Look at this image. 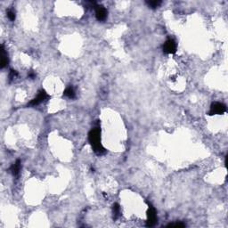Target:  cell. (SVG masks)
I'll list each match as a JSON object with an SVG mask.
<instances>
[{"label":"cell","instance_id":"9","mask_svg":"<svg viewBox=\"0 0 228 228\" xmlns=\"http://www.w3.org/2000/svg\"><path fill=\"white\" fill-rule=\"evenodd\" d=\"M63 94H64L66 97H68V98H70V99H72V98L75 97V91H74V89H73L71 86H69V87H67V88L65 89Z\"/></svg>","mask_w":228,"mask_h":228},{"label":"cell","instance_id":"8","mask_svg":"<svg viewBox=\"0 0 228 228\" xmlns=\"http://www.w3.org/2000/svg\"><path fill=\"white\" fill-rule=\"evenodd\" d=\"M20 169H21V162H20V160H17L11 167V171H12L14 176H18L19 172H20Z\"/></svg>","mask_w":228,"mask_h":228},{"label":"cell","instance_id":"12","mask_svg":"<svg viewBox=\"0 0 228 228\" xmlns=\"http://www.w3.org/2000/svg\"><path fill=\"white\" fill-rule=\"evenodd\" d=\"M7 17L10 21H15V14L13 10H9L7 12Z\"/></svg>","mask_w":228,"mask_h":228},{"label":"cell","instance_id":"5","mask_svg":"<svg viewBox=\"0 0 228 228\" xmlns=\"http://www.w3.org/2000/svg\"><path fill=\"white\" fill-rule=\"evenodd\" d=\"M163 51L166 54H175L176 51V44L174 40L168 39L163 45Z\"/></svg>","mask_w":228,"mask_h":228},{"label":"cell","instance_id":"3","mask_svg":"<svg viewBox=\"0 0 228 228\" xmlns=\"http://www.w3.org/2000/svg\"><path fill=\"white\" fill-rule=\"evenodd\" d=\"M157 223L156 210L152 206H149L147 210V226H153Z\"/></svg>","mask_w":228,"mask_h":228},{"label":"cell","instance_id":"4","mask_svg":"<svg viewBox=\"0 0 228 228\" xmlns=\"http://www.w3.org/2000/svg\"><path fill=\"white\" fill-rule=\"evenodd\" d=\"M48 97H49V96H48V94H46V92L45 90H41V91L38 94V95H37L29 104H30V106L38 105L39 103H41L42 102H44L45 100H46Z\"/></svg>","mask_w":228,"mask_h":228},{"label":"cell","instance_id":"10","mask_svg":"<svg viewBox=\"0 0 228 228\" xmlns=\"http://www.w3.org/2000/svg\"><path fill=\"white\" fill-rule=\"evenodd\" d=\"M112 211H113V216H114V218L117 219L120 216V213H121V208H120V205L118 203H115L113 204V207H112Z\"/></svg>","mask_w":228,"mask_h":228},{"label":"cell","instance_id":"2","mask_svg":"<svg viewBox=\"0 0 228 228\" xmlns=\"http://www.w3.org/2000/svg\"><path fill=\"white\" fill-rule=\"evenodd\" d=\"M225 105L221 102H214L211 104L209 115H215V114H223L225 112Z\"/></svg>","mask_w":228,"mask_h":228},{"label":"cell","instance_id":"14","mask_svg":"<svg viewBox=\"0 0 228 228\" xmlns=\"http://www.w3.org/2000/svg\"><path fill=\"white\" fill-rule=\"evenodd\" d=\"M15 76H17V72L15 71V70H11V72H10V78L11 79H13V78H15Z\"/></svg>","mask_w":228,"mask_h":228},{"label":"cell","instance_id":"11","mask_svg":"<svg viewBox=\"0 0 228 228\" xmlns=\"http://www.w3.org/2000/svg\"><path fill=\"white\" fill-rule=\"evenodd\" d=\"M147 4H148V6L151 7V8H157V7H159V6L161 4V2L160 1H148L147 2Z\"/></svg>","mask_w":228,"mask_h":228},{"label":"cell","instance_id":"7","mask_svg":"<svg viewBox=\"0 0 228 228\" xmlns=\"http://www.w3.org/2000/svg\"><path fill=\"white\" fill-rule=\"evenodd\" d=\"M8 63V59L7 56L6 54L5 49H4V46H1V68H5L7 66V64Z\"/></svg>","mask_w":228,"mask_h":228},{"label":"cell","instance_id":"6","mask_svg":"<svg viewBox=\"0 0 228 228\" xmlns=\"http://www.w3.org/2000/svg\"><path fill=\"white\" fill-rule=\"evenodd\" d=\"M95 16L98 21H104L107 17V11L102 7H95Z\"/></svg>","mask_w":228,"mask_h":228},{"label":"cell","instance_id":"1","mask_svg":"<svg viewBox=\"0 0 228 228\" xmlns=\"http://www.w3.org/2000/svg\"><path fill=\"white\" fill-rule=\"evenodd\" d=\"M88 141L92 145L94 152L96 154H102L105 152V149L101 144V130L99 128L93 129L88 134Z\"/></svg>","mask_w":228,"mask_h":228},{"label":"cell","instance_id":"13","mask_svg":"<svg viewBox=\"0 0 228 228\" xmlns=\"http://www.w3.org/2000/svg\"><path fill=\"white\" fill-rule=\"evenodd\" d=\"M168 227H184L185 224L183 223H173V224H168Z\"/></svg>","mask_w":228,"mask_h":228}]
</instances>
